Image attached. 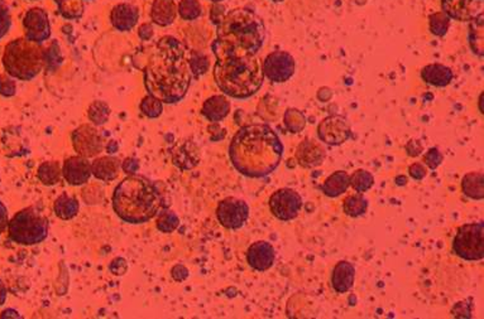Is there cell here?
Returning a JSON list of instances; mask_svg holds the SVG:
<instances>
[{"label": "cell", "instance_id": "1", "mask_svg": "<svg viewBox=\"0 0 484 319\" xmlns=\"http://www.w3.org/2000/svg\"><path fill=\"white\" fill-rule=\"evenodd\" d=\"M190 51L175 37L164 36L156 43L144 67V86L148 95L164 104H178L193 82Z\"/></svg>", "mask_w": 484, "mask_h": 319}, {"label": "cell", "instance_id": "2", "mask_svg": "<svg viewBox=\"0 0 484 319\" xmlns=\"http://www.w3.org/2000/svg\"><path fill=\"white\" fill-rule=\"evenodd\" d=\"M284 156V145L276 131L266 124H250L238 130L229 145L230 162L250 178L270 176Z\"/></svg>", "mask_w": 484, "mask_h": 319}, {"label": "cell", "instance_id": "3", "mask_svg": "<svg viewBox=\"0 0 484 319\" xmlns=\"http://www.w3.org/2000/svg\"><path fill=\"white\" fill-rule=\"evenodd\" d=\"M215 24L216 38L211 43V51L216 58L252 56L263 47V21L250 9L230 10Z\"/></svg>", "mask_w": 484, "mask_h": 319}, {"label": "cell", "instance_id": "4", "mask_svg": "<svg viewBox=\"0 0 484 319\" xmlns=\"http://www.w3.org/2000/svg\"><path fill=\"white\" fill-rule=\"evenodd\" d=\"M113 210L121 221L141 225L152 220L162 207V196L157 185L143 176L129 174L113 193Z\"/></svg>", "mask_w": 484, "mask_h": 319}, {"label": "cell", "instance_id": "5", "mask_svg": "<svg viewBox=\"0 0 484 319\" xmlns=\"http://www.w3.org/2000/svg\"><path fill=\"white\" fill-rule=\"evenodd\" d=\"M213 72L221 91L233 99H248L263 85L262 64L257 55L216 58Z\"/></svg>", "mask_w": 484, "mask_h": 319}, {"label": "cell", "instance_id": "6", "mask_svg": "<svg viewBox=\"0 0 484 319\" xmlns=\"http://www.w3.org/2000/svg\"><path fill=\"white\" fill-rule=\"evenodd\" d=\"M47 61L42 46L26 37L8 43L1 62L8 75L21 81H31L40 75Z\"/></svg>", "mask_w": 484, "mask_h": 319}, {"label": "cell", "instance_id": "7", "mask_svg": "<svg viewBox=\"0 0 484 319\" xmlns=\"http://www.w3.org/2000/svg\"><path fill=\"white\" fill-rule=\"evenodd\" d=\"M50 224L36 207H27L15 213L8 224L9 239L23 246H33L49 236Z\"/></svg>", "mask_w": 484, "mask_h": 319}, {"label": "cell", "instance_id": "8", "mask_svg": "<svg viewBox=\"0 0 484 319\" xmlns=\"http://www.w3.org/2000/svg\"><path fill=\"white\" fill-rule=\"evenodd\" d=\"M453 250L456 255L463 260H482L484 256L483 222L467 224L459 227L453 240Z\"/></svg>", "mask_w": 484, "mask_h": 319}, {"label": "cell", "instance_id": "9", "mask_svg": "<svg viewBox=\"0 0 484 319\" xmlns=\"http://www.w3.org/2000/svg\"><path fill=\"white\" fill-rule=\"evenodd\" d=\"M295 58L286 51L272 52L264 58L262 64L264 76L275 84L288 81L295 73Z\"/></svg>", "mask_w": 484, "mask_h": 319}, {"label": "cell", "instance_id": "10", "mask_svg": "<svg viewBox=\"0 0 484 319\" xmlns=\"http://www.w3.org/2000/svg\"><path fill=\"white\" fill-rule=\"evenodd\" d=\"M270 208L272 215L278 220L291 221L299 216L302 208V199L291 188H281L272 194Z\"/></svg>", "mask_w": 484, "mask_h": 319}, {"label": "cell", "instance_id": "11", "mask_svg": "<svg viewBox=\"0 0 484 319\" xmlns=\"http://www.w3.org/2000/svg\"><path fill=\"white\" fill-rule=\"evenodd\" d=\"M216 217L221 226L228 230H238L248 220L250 207L243 199L228 197L218 205Z\"/></svg>", "mask_w": 484, "mask_h": 319}, {"label": "cell", "instance_id": "12", "mask_svg": "<svg viewBox=\"0 0 484 319\" xmlns=\"http://www.w3.org/2000/svg\"><path fill=\"white\" fill-rule=\"evenodd\" d=\"M72 145L78 156L93 158L104 149L103 138L93 125H81L71 134Z\"/></svg>", "mask_w": 484, "mask_h": 319}, {"label": "cell", "instance_id": "13", "mask_svg": "<svg viewBox=\"0 0 484 319\" xmlns=\"http://www.w3.org/2000/svg\"><path fill=\"white\" fill-rule=\"evenodd\" d=\"M26 38L32 42L42 44L51 37V23L49 15L41 8H32L23 18Z\"/></svg>", "mask_w": 484, "mask_h": 319}, {"label": "cell", "instance_id": "14", "mask_svg": "<svg viewBox=\"0 0 484 319\" xmlns=\"http://www.w3.org/2000/svg\"><path fill=\"white\" fill-rule=\"evenodd\" d=\"M321 142L329 145H340L352 136V129L343 116L333 115L321 121L318 128Z\"/></svg>", "mask_w": 484, "mask_h": 319}, {"label": "cell", "instance_id": "15", "mask_svg": "<svg viewBox=\"0 0 484 319\" xmlns=\"http://www.w3.org/2000/svg\"><path fill=\"white\" fill-rule=\"evenodd\" d=\"M442 12L458 21H470L483 15V0H442Z\"/></svg>", "mask_w": 484, "mask_h": 319}, {"label": "cell", "instance_id": "16", "mask_svg": "<svg viewBox=\"0 0 484 319\" xmlns=\"http://www.w3.org/2000/svg\"><path fill=\"white\" fill-rule=\"evenodd\" d=\"M92 163L85 156H70L62 165V177L71 185H83L92 177Z\"/></svg>", "mask_w": 484, "mask_h": 319}, {"label": "cell", "instance_id": "17", "mask_svg": "<svg viewBox=\"0 0 484 319\" xmlns=\"http://www.w3.org/2000/svg\"><path fill=\"white\" fill-rule=\"evenodd\" d=\"M276 259L275 248L270 242L258 241L250 245L247 253V262L250 268L258 271H266L272 268Z\"/></svg>", "mask_w": 484, "mask_h": 319}, {"label": "cell", "instance_id": "18", "mask_svg": "<svg viewBox=\"0 0 484 319\" xmlns=\"http://www.w3.org/2000/svg\"><path fill=\"white\" fill-rule=\"evenodd\" d=\"M139 19V10L130 3L116 4L110 13V21L119 32H129L136 27Z\"/></svg>", "mask_w": 484, "mask_h": 319}, {"label": "cell", "instance_id": "19", "mask_svg": "<svg viewBox=\"0 0 484 319\" xmlns=\"http://www.w3.org/2000/svg\"><path fill=\"white\" fill-rule=\"evenodd\" d=\"M296 158L300 165L305 168H313L320 165L325 159V149L319 143L306 139L301 143L296 152Z\"/></svg>", "mask_w": 484, "mask_h": 319}, {"label": "cell", "instance_id": "20", "mask_svg": "<svg viewBox=\"0 0 484 319\" xmlns=\"http://www.w3.org/2000/svg\"><path fill=\"white\" fill-rule=\"evenodd\" d=\"M356 279V268L349 262H339L335 265L331 275V284L336 293L344 294L352 289Z\"/></svg>", "mask_w": 484, "mask_h": 319}, {"label": "cell", "instance_id": "21", "mask_svg": "<svg viewBox=\"0 0 484 319\" xmlns=\"http://www.w3.org/2000/svg\"><path fill=\"white\" fill-rule=\"evenodd\" d=\"M121 164L114 156H101L92 163V173L95 178L104 182L114 181L119 176Z\"/></svg>", "mask_w": 484, "mask_h": 319}, {"label": "cell", "instance_id": "22", "mask_svg": "<svg viewBox=\"0 0 484 319\" xmlns=\"http://www.w3.org/2000/svg\"><path fill=\"white\" fill-rule=\"evenodd\" d=\"M421 78L429 85L445 87L453 81L454 73L444 64H427L421 70Z\"/></svg>", "mask_w": 484, "mask_h": 319}, {"label": "cell", "instance_id": "23", "mask_svg": "<svg viewBox=\"0 0 484 319\" xmlns=\"http://www.w3.org/2000/svg\"><path fill=\"white\" fill-rule=\"evenodd\" d=\"M172 162L180 170H193L200 162V152L193 144H181L172 152Z\"/></svg>", "mask_w": 484, "mask_h": 319}, {"label": "cell", "instance_id": "24", "mask_svg": "<svg viewBox=\"0 0 484 319\" xmlns=\"http://www.w3.org/2000/svg\"><path fill=\"white\" fill-rule=\"evenodd\" d=\"M201 113L207 120L218 122L228 116L230 113V102L225 96L215 95L204 102Z\"/></svg>", "mask_w": 484, "mask_h": 319}, {"label": "cell", "instance_id": "25", "mask_svg": "<svg viewBox=\"0 0 484 319\" xmlns=\"http://www.w3.org/2000/svg\"><path fill=\"white\" fill-rule=\"evenodd\" d=\"M178 8L173 0H155L150 9V18L158 26L167 27L175 21Z\"/></svg>", "mask_w": 484, "mask_h": 319}, {"label": "cell", "instance_id": "26", "mask_svg": "<svg viewBox=\"0 0 484 319\" xmlns=\"http://www.w3.org/2000/svg\"><path fill=\"white\" fill-rule=\"evenodd\" d=\"M349 185L350 176L344 170H338L325 181V183L322 185V192L328 197H339L344 192H347Z\"/></svg>", "mask_w": 484, "mask_h": 319}, {"label": "cell", "instance_id": "27", "mask_svg": "<svg viewBox=\"0 0 484 319\" xmlns=\"http://www.w3.org/2000/svg\"><path fill=\"white\" fill-rule=\"evenodd\" d=\"M53 210H55V213L58 219L64 221L71 220L78 215L80 205H78V199L75 197H71V196L64 193L55 201Z\"/></svg>", "mask_w": 484, "mask_h": 319}, {"label": "cell", "instance_id": "28", "mask_svg": "<svg viewBox=\"0 0 484 319\" xmlns=\"http://www.w3.org/2000/svg\"><path fill=\"white\" fill-rule=\"evenodd\" d=\"M468 39L473 53L479 57L483 56V15H479L477 18L470 21Z\"/></svg>", "mask_w": 484, "mask_h": 319}, {"label": "cell", "instance_id": "29", "mask_svg": "<svg viewBox=\"0 0 484 319\" xmlns=\"http://www.w3.org/2000/svg\"><path fill=\"white\" fill-rule=\"evenodd\" d=\"M464 194L472 199H483V174L472 172L464 176L462 183Z\"/></svg>", "mask_w": 484, "mask_h": 319}, {"label": "cell", "instance_id": "30", "mask_svg": "<svg viewBox=\"0 0 484 319\" xmlns=\"http://www.w3.org/2000/svg\"><path fill=\"white\" fill-rule=\"evenodd\" d=\"M37 176L43 185H55L61 181L62 170L58 162H44L38 167Z\"/></svg>", "mask_w": 484, "mask_h": 319}, {"label": "cell", "instance_id": "31", "mask_svg": "<svg viewBox=\"0 0 484 319\" xmlns=\"http://www.w3.org/2000/svg\"><path fill=\"white\" fill-rule=\"evenodd\" d=\"M343 210L350 217H359L368 210V199L362 193L350 194L343 202Z\"/></svg>", "mask_w": 484, "mask_h": 319}, {"label": "cell", "instance_id": "32", "mask_svg": "<svg viewBox=\"0 0 484 319\" xmlns=\"http://www.w3.org/2000/svg\"><path fill=\"white\" fill-rule=\"evenodd\" d=\"M374 185V177L368 170H359L350 176V185L358 193L368 191Z\"/></svg>", "mask_w": 484, "mask_h": 319}, {"label": "cell", "instance_id": "33", "mask_svg": "<svg viewBox=\"0 0 484 319\" xmlns=\"http://www.w3.org/2000/svg\"><path fill=\"white\" fill-rule=\"evenodd\" d=\"M284 122H285V127L288 131H291L293 134H297L301 130L305 129L306 119H305L304 113H301L300 110L287 109L285 116H284Z\"/></svg>", "mask_w": 484, "mask_h": 319}, {"label": "cell", "instance_id": "34", "mask_svg": "<svg viewBox=\"0 0 484 319\" xmlns=\"http://www.w3.org/2000/svg\"><path fill=\"white\" fill-rule=\"evenodd\" d=\"M178 12L184 21H195L202 13V9L199 0H181Z\"/></svg>", "mask_w": 484, "mask_h": 319}, {"label": "cell", "instance_id": "35", "mask_svg": "<svg viewBox=\"0 0 484 319\" xmlns=\"http://www.w3.org/2000/svg\"><path fill=\"white\" fill-rule=\"evenodd\" d=\"M157 228L164 234H172L180 226V219L173 211H164L157 219Z\"/></svg>", "mask_w": 484, "mask_h": 319}, {"label": "cell", "instance_id": "36", "mask_svg": "<svg viewBox=\"0 0 484 319\" xmlns=\"http://www.w3.org/2000/svg\"><path fill=\"white\" fill-rule=\"evenodd\" d=\"M141 111L150 119H156L164 111V102L152 95L146 96L141 102Z\"/></svg>", "mask_w": 484, "mask_h": 319}, {"label": "cell", "instance_id": "37", "mask_svg": "<svg viewBox=\"0 0 484 319\" xmlns=\"http://www.w3.org/2000/svg\"><path fill=\"white\" fill-rule=\"evenodd\" d=\"M449 26H450V18L444 12L430 15V30L434 36H445L448 32Z\"/></svg>", "mask_w": 484, "mask_h": 319}, {"label": "cell", "instance_id": "38", "mask_svg": "<svg viewBox=\"0 0 484 319\" xmlns=\"http://www.w3.org/2000/svg\"><path fill=\"white\" fill-rule=\"evenodd\" d=\"M89 119L93 121L95 125H103L107 122L110 115V109L107 107L105 102L96 101L89 109Z\"/></svg>", "mask_w": 484, "mask_h": 319}, {"label": "cell", "instance_id": "39", "mask_svg": "<svg viewBox=\"0 0 484 319\" xmlns=\"http://www.w3.org/2000/svg\"><path fill=\"white\" fill-rule=\"evenodd\" d=\"M190 66L193 76L198 78L209 70V60L205 55H201L198 51H190Z\"/></svg>", "mask_w": 484, "mask_h": 319}, {"label": "cell", "instance_id": "40", "mask_svg": "<svg viewBox=\"0 0 484 319\" xmlns=\"http://www.w3.org/2000/svg\"><path fill=\"white\" fill-rule=\"evenodd\" d=\"M12 27V17L7 3L0 0V39L7 36L9 29Z\"/></svg>", "mask_w": 484, "mask_h": 319}, {"label": "cell", "instance_id": "41", "mask_svg": "<svg viewBox=\"0 0 484 319\" xmlns=\"http://www.w3.org/2000/svg\"><path fill=\"white\" fill-rule=\"evenodd\" d=\"M17 85L12 78L7 75H0V95L4 98L15 96Z\"/></svg>", "mask_w": 484, "mask_h": 319}, {"label": "cell", "instance_id": "42", "mask_svg": "<svg viewBox=\"0 0 484 319\" xmlns=\"http://www.w3.org/2000/svg\"><path fill=\"white\" fill-rule=\"evenodd\" d=\"M424 162L430 170H436L442 162V154L440 153V150L438 148L429 149V152L425 154V158H424Z\"/></svg>", "mask_w": 484, "mask_h": 319}, {"label": "cell", "instance_id": "43", "mask_svg": "<svg viewBox=\"0 0 484 319\" xmlns=\"http://www.w3.org/2000/svg\"><path fill=\"white\" fill-rule=\"evenodd\" d=\"M109 269L114 274V275H124L128 270V264L123 259V257H115L114 260L109 265Z\"/></svg>", "mask_w": 484, "mask_h": 319}, {"label": "cell", "instance_id": "44", "mask_svg": "<svg viewBox=\"0 0 484 319\" xmlns=\"http://www.w3.org/2000/svg\"><path fill=\"white\" fill-rule=\"evenodd\" d=\"M408 173H410V176H411L413 179L420 181V179H424V178L426 177L427 170L424 164L413 163L410 165Z\"/></svg>", "mask_w": 484, "mask_h": 319}, {"label": "cell", "instance_id": "45", "mask_svg": "<svg viewBox=\"0 0 484 319\" xmlns=\"http://www.w3.org/2000/svg\"><path fill=\"white\" fill-rule=\"evenodd\" d=\"M121 170H124L127 174H136L139 170V163L136 158H127L121 163Z\"/></svg>", "mask_w": 484, "mask_h": 319}, {"label": "cell", "instance_id": "46", "mask_svg": "<svg viewBox=\"0 0 484 319\" xmlns=\"http://www.w3.org/2000/svg\"><path fill=\"white\" fill-rule=\"evenodd\" d=\"M171 275L176 282H184L189 277V270L184 265L178 264L172 268Z\"/></svg>", "mask_w": 484, "mask_h": 319}, {"label": "cell", "instance_id": "47", "mask_svg": "<svg viewBox=\"0 0 484 319\" xmlns=\"http://www.w3.org/2000/svg\"><path fill=\"white\" fill-rule=\"evenodd\" d=\"M8 224H9V220H8L7 207L4 206V203L0 201V235L6 231Z\"/></svg>", "mask_w": 484, "mask_h": 319}, {"label": "cell", "instance_id": "48", "mask_svg": "<svg viewBox=\"0 0 484 319\" xmlns=\"http://www.w3.org/2000/svg\"><path fill=\"white\" fill-rule=\"evenodd\" d=\"M139 38L143 39V41H150L152 36H153V28L150 24H143L142 27L139 28Z\"/></svg>", "mask_w": 484, "mask_h": 319}, {"label": "cell", "instance_id": "49", "mask_svg": "<svg viewBox=\"0 0 484 319\" xmlns=\"http://www.w3.org/2000/svg\"><path fill=\"white\" fill-rule=\"evenodd\" d=\"M407 145H408V147H406L408 156H419L421 153V150H422V147H421L420 143L417 142V140H411Z\"/></svg>", "mask_w": 484, "mask_h": 319}, {"label": "cell", "instance_id": "50", "mask_svg": "<svg viewBox=\"0 0 484 319\" xmlns=\"http://www.w3.org/2000/svg\"><path fill=\"white\" fill-rule=\"evenodd\" d=\"M7 300V286L4 282L0 279V305L4 304Z\"/></svg>", "mask_w": 484, "mask_h": 319}, {"label": "cell", "instance_id": "51", "mask_svg": "<svg viewBox=\"0 0 484 319\" xmlns=\"http://www.w3.org/2000/svg\"><path fill=\"white\" fill-rule=\"evenodd\" d=\"M118 150V145H116V143L115 142H110L109 143V147H107V152L110 153V154H113V153H115Z\"/></svg>", "mask_w": 484, "mask_h": 319}, {"label": "cell", "instance_id": "52", "mask_svg": "<svg viewBox=\"0 0 484 319\" xmlns=\"http://www.w3.org/2000/svg\"><path fill=\"white\" fill-rule=\"evenodd\" d=\"M396 183L399 185H406L407 178L405 176H399V177L396 178Z\"/></svg>", "mask_w": 484, "mask_h": 319}, {"label": "cell", "instance_id": "53", "mask_svg": "<svg viewBox=\"0 0 484 319\" xmlns=\"http://www.w3.org/2000/svg\"><path fill=\"white\" fill-rule=\"evenodd\" d=\"M210 1H213V3H221L223 0H210Z\"/></svg>", "mask_w": 484, "mask_h": 319}, {"label": "cell", "instance_id": "54", "mask_svg": "<svg viewBox=\"0 0 484 319\" xmlns=\"http://www.w3.org/2000/svg\"><path fill=\"white\" fill-rule=\"evenodd\" d=\"M272 1H275V3H281V1H284V0H272Z\"/></svg>", "mask_w": 484, "mask_h": 319}]
</instances>
